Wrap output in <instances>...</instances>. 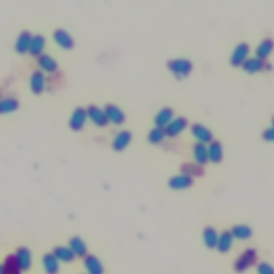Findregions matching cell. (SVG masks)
<instances>
[{
	"label": "cell",
	"mask_w": 274,
	"mask_h": 274,
	"mask_svg": "<svg viewBox=\"0 0 274 274\" xmlns=\"http://www.w3.org/2000/svg\"><path fill=\"white\" fill-rule=\"evenodd\" d=\"M44 46H45V39L44 37L40 36V35H37L35 37H32V40H31V44H30V54L33 55V56H41L42 53H43V50H44Z\"/></svg>",
	"instance_id": "29"
},
{
	"label": "cell",
	"mask_w": 274,
	"mask_h": 274,
	"mask_svg": "<svg viewBox=\"0 0 274 274\" xmlns=\"http://www.w3.org/2000/svg\"><path fill=\"white\" fill-rule=\"evenodd\" d=\"M69 247L71 249V251L74 253L75 257H86L87 256V245L84 242V240L79 237H73L70 240L69 243Z\"/></svg>",
	"instance_id": "23"
},
{
	"label": "cell",
	"mask_w": 274,
	"mask_h": 274,
	"mask_svg": "<svg viewBox=\"0 0 274 274\" xmlns=\"http://www.w3.org/2000/svg\"><path fill=\"white\" fill-rule=\"evenodd\" d=\"M84 266L89 274H103L104 272L102 263L95 255H87L84 257Z\"/></svg>",
	"instance_id": "14"
},
{
	"label": "cell",
	"mask_w": 274,
	"mask_h": 274,
	"mask_svg": "<svg viewBox=\"0 0 274 274\" xmlns=\"http://www.w3.org/2000/svg\"><path fill=\"white\" fill-rule=\"evenodd\" d=\"M19 103L14 98H5L0 100V113H9L15 111Z\"/></svg>",
	"instance_id": "31"
},
{
	"label": "cell",
	"mask_w": 274,
	"mask_h": 274,
	"mask_svg": "<svg viewBox=\"0 0 274 274\" xmlns=\"http://www.w3.org/2000/svg\"><path fill=\"white\" fill-rule=\"evenodd\" d=\"M173 119V110L170 108H164L160 110L155 118V123L158 128L165 129Z\"/></svg>",
	"instance_id": "17"
},
{
	"label": "cell",
	"mask_w": 274,
	"mask_h": 274,
	"mask_svg": "<svg viewBox=\"0 0 274 274\" xmlns=\"http://www.w3.org/2000/svg\"><path fill=\"white\" fill-rule=\"evenodd\" d=\"M32 36L29 31H23L16 40L15 50L19 54H26L30 50Z\"/></svg>",
	"instance_id": "20"
},
{
	"label": "cell",
	"mask_w": 274,
	"mask_h": 274,
	"mask_svg": "<svg viewBox=\"0 0 274 274\" xmlns=\"http://www.w3.org/2000/svg\"><path fill=\"white\" fill-rule=\"evenodd\" d=\"M257 259L258 255L255 249H246L241 253V255L238 257L235 264H233V269L238 273H243L255 265L257 263Z\"/></svg>",
	"instance_id": "1"
},
{
	"label": "cell",
	"mask_w": 274,
	"mask_h": 274,
	"mask_svg": "<svg viewBox=\"0 0 274 274\" xmlns=\"http://www.w3.org/2000/svg\"><path fill=\"white\" fill-rule=\"evenodd\" d=\"M272 124H273V126H274V117H273V119H272Z\"/></svg>",
	"instance_id": "36"
},
{
	"label": "cell",
	"mask_w": 274,
	"mask_h": 274,
	"mask_svg": "<svg viewBox=\"0 0 274 274\" xmlns=\"http://www.w3.org/2000/svg\"><path fill=\"white\" fill-rule=\"evenodd\" d=\"M14 256L19 269L24 271H27L30 269L32 264V256L27 247H19V249H17V251L15 252Z\"/></svg>",
	"instance_id": "8"
},
{
	"label": "cell",
	"mask_w": 274,
	"mask_h": 274,
	"mask_svg": "<svg viewBox=\"0 0 274 274\" xmlns=\"http://www.w3.org/2000/svg\"><path fill=\"white\" fill-rule=\"evenodd\" d=\"M263 138L265 140H267V142H271V143L274 142V126H272V128L266 129L264 131Z\"/></svg>",
	"instance_id": "34"
},
{
	"label": "cell",
	"mask_w": 274,
	"mask_h": 274,
	"mask_svg": "<svg viewBox=\"0 0 274 274\" xmlns=\"http://www.w3.org/2000/svg\"><path fill=\"white\" fill-rule=\"evenodd\" d=\"M233 240L235 238L232 237L230 231H223L220 235L219 236V240H218V245L217 249L219 253H227L229 252L231 246L233 244Z\"/></svg>",
	"instance_id": "21"
},
{
	"label": "cell",
	"mask_w": 274,
	"mask_h": 274,
	"mask_svg": "<svg viewBox=\"0 0 274 274\" xmlns=\"http://www.w3.org/2000/svg\"><path fill=\"white\" fill-rule=\"evenodd\" d=\"M54 39L60 48L64 50H71L74 46V40L68 31L63 29H57L54 32Z\"/></svg>",
	"instance_id": "13"
},
{
	"label": "cell",
	"mask_w": 274,
	"mask_h": 274,
	"mask_svg": "<svg viewBox=\"0 0 274 274\" xmlns=\"http://www.w3.org/2000/svg\"><path fill=\"white\" fill-rule=\"evenodd\" d=\"M274 50V41L272 39H264L262 42H260L256 49V57L264 60L268 59L269 56L272 54Z\"/></svg>",
	"instance_id": "16"
},
{
	"label": "cell",
	"mask_w": 274,
	"mask_h": 274,
	"mask_svg": "<svg viewBox=\"0 0 274 274\" xmlns=\"http://www.w3.org/2000/svg\"><path fill=\"white\" fill-rule=\"evenodd\" d=\"M87 111L83 108H77L73 111L70 119V128L73 131H81L86 123L87 120Z\"/></svg>",
	"instance_id": "10"
},
{
	"label": "cell",
	"mask_w": 274,
	"mask_h": 274,
	"mask_svg": "<svg viewBox=\"0 0 274 274\" xmlns=\"http://www.w3.org/2000/svg\"><path fill=\"white\" fill-rule=\"evenodd\" d=\"M30 87L33 93L40 95L45 89V75L41 71H36L32 73L30 79Z\"/></svg>",
	"instance_id": "19"
},
{
	"label": "cell",
	"mask_w": 274,
	"mask_h": 274,
	"mask_svg": "<svg viewBox=\"0 0 274 274\" xmlns=\"http://www.w3.org/2000/svg\"><path fill=\"white\" fill-rule=\"evenodd\" d=\"M193 156L195 159V162L204 166L209 162V155H208V147L202 143H196L193 146Z\"/></svg>",
	"instance_id": "11"
},
{
	"label": "cell",
	"mask_w": 274,
	"mask_h": 274,
	"mask_svg": "<svg viewBox=\"0 0 274 274\" xmlns=\"http://www.w3.org/2000/svg\"><path fill=\"white\" fill-rule=\"evenodd\" d=\"M132 140V134L129 131H121L116 135L112 142V148L118 152L123 151L128 147Z\"/></svg>",
	"instance_id": "15"
},
{
	"label": "cell",
	"mask_w": 274,
	"mask_h": 274,
	"mask_svg": "<svg viewBox=\"0 0 274 274\" xmlns=\"http://www.w3.org/2000/svg\"><path fill=\"white\" fill-rule=\"evenodd\" d=\"M167 68L177 78H184L190 75L193 70V64L189 59L177 58L167 62Z\"/></svg>",
	"instance_id": "2"
},
{
	"label": "cell",
	"mask_w": 274,
	"mask_h": 274,
	"mask_svg": "<svg viewBox=\"0 0 274 274\" xmlns=\"http://www.w3.org/2000/svg\"><path fill=\"white\" fill-rule=\"evenodd\" d=\"M87 117L98 126H105L109 123V119L105 115V111L97 105H89L86 110Z\"/></svg>",
	"instance_id": "5"
},
{
	"label": "cell",
	"mask_w": 274,
	"mask_h": 274,
	"mask_svg": "<svg viewBox=\"0 0 274 274\" xmlns=\"http://www.w3.org/2000/svg\"><path fill=\"white\" fill-rule=\"evenodd\" d=\"M208 155H209V161L212 163H219L223 160L224 152L222 144L218 140H213L208 146Z\"/></svg>",
	"instance_id": "18"
},
{
	"label": "cell",
	"mask_w": 274,
	"mask_h": 274,
	"mask_svg": "<svg viewBox=\"0 0 274 274\" xmlns=\"http://www.w3.org/2000/svg\"><path fill=\"white\" fill-rule=\"evenodd\" d=\"M3 265V273L2 274H21V269L16 263L14 255L6 256Z\"/></svg>",
	"instance_id": "30"
},
{
	"label": "cell",
	"mask_w": 274,
	"mask_h": 274,
	"mask_svg": "<svg viewBox=\"0 0 274 274\" xmlns=\"http://www.w3.org/2000/svg\"><path fill=\"white\" fill-rule=\"evenodd\" d=\"M250 45L247 43H240L238 44L230 57V63L233 66H242V64L245 62V60L249 58L250 55Z\"/></svg>",
	"instance_id": "3"
},
{
	"label": "cell",
	"mask_w": 274,
	"mask_h": 274,
	"mask_svg": "<svg viewBox=\"0 0 274 274\" xmlns=\"http://www.w3.org/2000/svg\"><path fill=\"white\" fill-rule=\"evenodd\" d=\"M166 138V132L165 129L162 128H153L148 134V140L149 143L153 144V145H159L164 142V139Z\"/></svg>",
	"instance_id": "32"
},
{
	"label": "cell",
	"mask_w": 274,
	"mask_h": 274,
	"mask_svg": "<svg viewBox=\"0 0 274 274\" xmlns=\"http://www.w3.org/2000/svg\"><path fill=\"white\" fill-rule=\"evenodd\" d=\"M43 268L48 274H58L59 272V260L55 257L54 254H45L42 259Z\"/></svg>",
	"instance_id": "22"
},
{
	"label": "cell",
	"mask_w": 274,
	"mask_h": 274,
	"mask_svg": "<svg viewBox=\"0 0 274 274\" xmlns=\"http://www.w3.org/2000/svg\"><path fill=\"white\" fill-rule=\"evenodd\" d=\"M258 274H274V268L268 263H260L257 266Z\"/></svg>",
	"instance_id": "33"
},
{
	"label": "cell",
	"mask_w": 274,
	"mask_h": 274,
	"mask_svg": "<svg viewBox=\"0 0 274 274\" xmlns=\"http://www.w3.org/2000/svg\"><path fill=\"white\" fill-rule=\"evenodd\" d=\"M203 238L204 243L208 249H216L219 240V233L216 228H213L211 226L206 227L203 231Z\"/></svg>",
	"instance_id": "24"
},
{
	"label": "cell",
	"mask_w": 274,
	"mask_h": 274,
	"mask_svg": "<svg viewBox=\"0 0 274 274\" xmlns=\"http://www.w3.org/2000/svg\"><path fill=\"white\" fill-rule=\"evenodd\" d=\"M105 115L109 119V122L113 124H122L125 121V115L121 109H119L115 104H108L104 109Z\"/></svg>",
	"instance_id": "7"
},
{
	"label": "cell",
	"mask_w": 274,
	"mask_h": 274,
	"mask_svg": "<svg viewBox=\"0 0 274 274\" xmlns=\"http://www.w3.org/2000/svg\"><path fill=\"white\" fill-rule=\"evenodd\" d=\"M181 171L184 175L189 176L191 178L193 177H200L204 175V168L203 166L198 165L197 163H184L181 166Z\"/></svg>",
	"instance_id": "28"
},
{
	"label": "cell",
	"mask_w": 274,
	"mask_h": 274,
	"mask_svg": "<svg viewBox=\"0 0 274 274\" xmlns=\"http://www.w3.org/2000/svg\"><path fill=\"white\" fill-rule=\"evenodd\" d=\"M3 273V265L0 264V274Z\"/></svg>",
	"instance_id": "35"
},
{
	"label": "cell",
	"mask_w": 274,
	"mask_h": 274,
	"mask_svg": "<svg viewBox=\"0 0 274 274\" xmlns=\"http://www.w3.org/2000/svg\"><path fill=\"white\" fill-rule=\"evenodd\" d=\"M168 185L170 189L176 191L186 190L193 185V178L184 175V173H181V175H176L169 179Z\"/></svg>",
	"instance_id": "9"
},
{
	"label": "cell",
	"mask_w": 274,
	"mask_h": 274,
	"mask_svg": "<svg viewBox=\"0 0 274 274\" xmlns=\"http://www.w3.org/2000/svg\"><path fill=\"white\" fill-rule=\"evenodd\" d=\"M188 125H189L188 119L184 117H177L175 119H172L171 122L165 128L166 136H168L170 138H175L178 135L181 134V133L188 128Z\"/></svg>",
	"instance_id": "4"
},
{
	"label": "cell",
	"mask_w": 274,
	"mask_h": 274,
	"mask_svg": "<svg viewBox=\"0 0 274 274\" xmlns=\"http://www.w3.org/2000/svg\"><path fill=\"white\" fill-rule=\"evenodd\" d=\"M233 238L238 240H247L253 236V229L247 225H235L230 230Z\"/></svg>",
	"instance_id": "25"
},
{
	"label": "cell",
	"mask_w": 274,
	"mask_h": 274,
	"mask_svg": "<svg viewBox=\"0 0 274 274\" xmlns=\"http://www.w3.org/2000/svg\"><path fill=\"white\" fill-rule=\"evenodd\" d=\"M265 66L266 61H264V60L257 57H252L245 60V62L242 64V69L249 73V74H256V73L265 70Z\"/></svg>",
	"instance_id": "12"
},
{
	"label": "cell",
	"mask_w": 274,
	"mask_h": 274,
	"mask_svg": "<svg viewBox=\"0 0 274 274\" xmlns=\"http://www.w3.org/2000/svg\"><path fill=\"white\" fill-rule=\"evenodd\" d=\"M191 132L193 136L195 137L198 143L202 144H210L213 142V134L212 132L207 128V126L200 124V123H194L191 126Z\"/></svg>",
	"instance_id": "6"
},
{
	"label": "cell",
	"mask_w": 274,
	"mask_h": 274,
	"mask_svg": "<svg viewBox=\"0 0 274 274\" xmlns=\"http://www.w3.org/2000/svg\"><path fill=\"white\" fill-rule=\"evenodd\" d=\"M53 254H54L55 257L58 260H60V262H63V263H72L73 260L75 259L74 253L71 251L70 247H66V246L55 247L54 253Z\"/></svg>",
	"instance_id": "27"
},
{
	"label": "cell",
	"mask_w": 274,
	"mask_h": 274,
	"mask_svg": "<svg viewBox=\"0 0 274 274\" xmlns=\"http://www.w3.org/2000/svg\"><path fill=\"white\" fill-rule=\"evenodd\" d=\"M39 65L43 71L49 73H54L58 70V63L56 60L50 55H41L39 57Z\"/></svg>",
	"instance_id": "26"
}]
</instances>
